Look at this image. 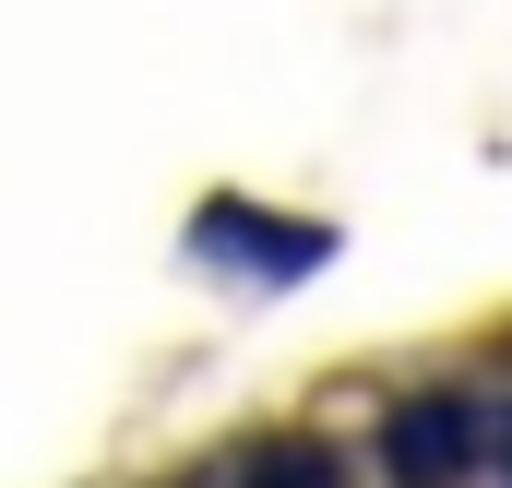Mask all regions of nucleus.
<instances>
[{
  "label": "nucleus",
  "instance_id": "1",
  "mask_svg": "<svg viewBox=\"0 0 512 488\" xmlns=\"http://www.w3.org/2000/svg\"><path fill=\"white\" fill-rule=\"evenodd\" d=\"M477 453H489V417H477L465 393H417V405H393V429H382L393 488H453Z\"/></svg>",
  "mask_w": 512,
  "mask_h": 488
},
{
  "label": "nucleus",
  "instance_id": "2",
  "mask_svg": "<svg viewBox=\"0 0 512 488\" xmlns=\"http://www.w3.org/2000/svg\"><path fill=\"white\" fill-rule=\"evenodd\" d=\"M251 488H346V477H334V453L286 441V453H262V477H251Z\"/></svg>",
  "mask_w": 512,
  "mask_h": 488
}]
</instances>
